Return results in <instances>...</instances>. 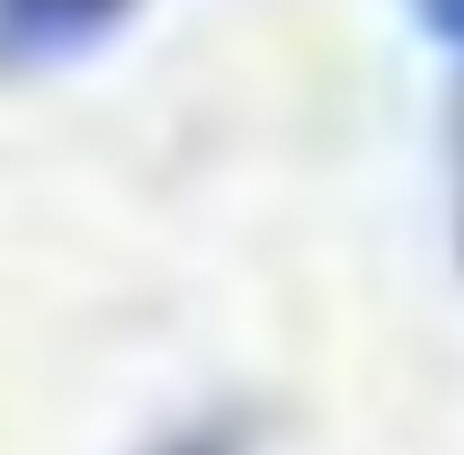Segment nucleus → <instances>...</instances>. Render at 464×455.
Returning a JSON list of instances; mask_svg holds the SVG:
<instances>
[{
  "mask_svg": "<svg viewBox=\"0 0 464 455\" xmlns=\"http://www.w3.org/2000/svg\"><path fill=\"white\" fill-rule=\"evenodd\" d=\"M143 0H0V72H54L99 54Z\"/></svg>",
  "mask_w": 464,
  "mask_h": 455,
  "instance_id": "1",
  "label": "nucleus"
},
{
  "mask_svg": "<svg viewBox=\"0 0 464 455\" xmlns=\"http://www.w3.org/2000/svg\"><path fill=\"white\" fill-rule=\"evenodd\" d=\"M143 455H250V420L241 411H206V420H179L170 438H152Z\"/></svg>",
  "mask_w": 464,
  "mask_h": 455,
  "instance_id": "2",
  "label": "nucleus"
},
{
  "mask_svg": "<svg viewBox=\"0 0 464 455\" xmlns=\"http://www.w3.org/2000/svg\"><path fill=\"white\" fill-rule=\"evenodd\" d=\"M402 9L438 36V45H447V54H464V0H402Z\"/></svg>",
  "mask_w": 464,
  "mask_h": 455,
  "instance_id": "3",
  "label": "nucleus"
}]
</instances>
